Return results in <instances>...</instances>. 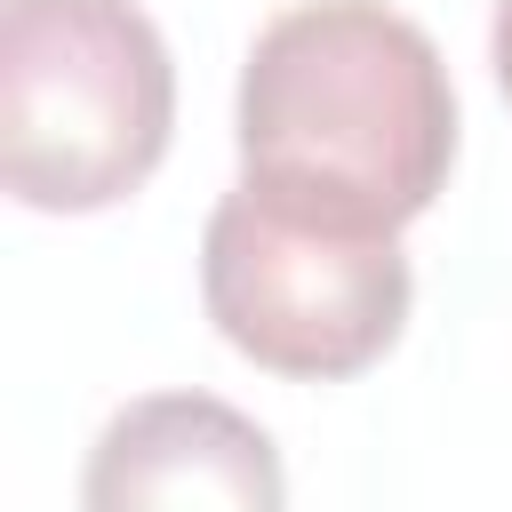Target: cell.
<instances>
[{"instance_id":"1","label":"cell","mask_w":512,"mask_h":512,"mask_svg":"<svg viewBox=\"0 0 512 512\" xmlns=\"http://www.w3.org/2000/svg\"><path fill=\"white\" fill-rule=\"evenodd\" d=\"M232 144L248 192L400 232L456 168V80L384 0H288L240 56Z\"/></svg>"},{"instance_id":"5","label":"cell","mask_w":512,"mask_h":512,"mask_svg":"<svg viewBox=\"0 0 512 512\" xmlns=\"http://www.w3.org/2000/svg\"><path fill=\"white\" fill-rule=\"evenodd\" d=\"M488 64H496V88L512 104V0H496V16H488Z\"/></svg>"},{"instance_id":"3","label":"cell","mask_w":512,"mask_h":512,"mask_svg":"<svg viewBox=\"0 0 512 512\" xmlns=\"http://www.w3.org/2000/svg\"><path fill=\"white\" fill-rule=\"evenodd\" d=\"M200 304L240 360L296 384H344L400 344L416 280L400 232L232 184L200 232Z\"/></svg>"},{"instance_id":"4","label":"cell","mask_w":512,"mask_h":512,"mask_svg":"<svg viewBox=\"0 0 512 512\" xmlns=\"http://www.w3.org/2000/svg\"><path fill=\"white\" fill-rule=\"evenodd\" d=\"M80 512H288L272 432L216 392H136L80 464Z\"/></svg>"},{"instance_id":"2","label":"cell","mask_w":512,"mask_h":512,"mask_svg":"<svg viewBox=\"0 0 512 512\" xmlns=\"http://www.w3.org/2000/svg\"><path fill=\"white\" fill-rule=\"evenodd\" d=\"M168 128L176 64L136 0H0V184L24 208H120Z\"/></svg>"}]
</instances>
